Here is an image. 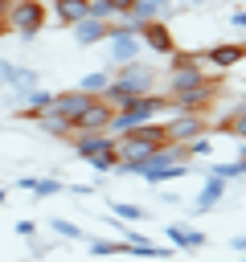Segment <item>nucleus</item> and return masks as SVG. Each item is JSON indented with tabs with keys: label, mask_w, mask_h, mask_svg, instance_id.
<instances>
[{
	"label": "nucleus",
	"mask_w": 246,
	"mask_h": 262,
	"mask_svg": "<svg viewBox=\"0 0 246 262\" xmlns=\"http://www.w3.org/2000/svg\"><path fill=\"white\" fill-rule=\"evenodd\" d=\"M49 20V4L45 0H12L8 4V33L20 41H33Z\"/></svg>",
	"instance_id": "f257e3e1"
},
{
	"label": "nucleus",
	"mask_w": 246,
	"mask_h": 262,
	"mask_svg": "<svg viewBox=\"0 0 246 262\" xmlns=\"http://www.w3.org/2000/svg\"><path fill=\"white\" fill-rule=\"evenodd\" d=\"M217 94H221V78H205V82H197V86H184V90H172L168 98H172V111H193V115H209L213 111V102H217Z\"/></svg>",
	"instance_id": "f03ea898"
},
{
	"label": "nucleus",
	"mask_w": 246,
	"mask_h": 262,
	"mask_svg": "<svg viewBox=\"0 0 246 262\" xmlns=\"http://www.w3.org/2000/svg\"><path fill=\"white\" fill-rule=\"evenodd\" d=\"M164 131H168V143H189L197 135H209V115H193V111H172L164 119Z\"/></svg>",
	"instance_id": "7ed1b4c3"
},
{
	"label": "nucleus",
	"mask_w": 246,
	"mask_h": 262,
	"mask_svg": "<svg viewBox=\"0 0 246 262\" xmlns=\"http://www.w3.org/2000/svg\"><path fill=\"white\" fill-rule=\"evenodd\" d=\"M111 78H115V82H123V86H131L135 94H148V90H156V70H152V66H144L139 57H135V61H123V66H115V70H111Z\"/></svg>",
	"instance_id": "20e7f679"
},
{
	"label": "nucleus",
	"mask_w": 246,
	"mask_h": 262,
	"mask_svg": "<svg viewBox=\"0 0 246 262\" xmlns=\"http://www.w3.org/2000/svg\"><path fill=\"white\" fill-rule=\"evenodd\" d=\"M139 41H144V49H152V53H160V57H168V53L176 49V37H172V29H168L164 16L144 20V25H139Z\"/></svg>",
	"instance_id": "39448f33"
},
{
	"label": "nucleus",
	"mask_w": 246,
	"mask_h": 262,
	"mask_svg": "<svg viewBox=\"0 0 246 262\" xmlns=\"http://www.w3.org/2000/svg\"><path fill=\"white\" fill-rule=\"evenodd\" d=\"M205 78H209V70H205L201 61H193V66H168V70H164V94L184 90V86H197V82H205Z\"/></svg>",
	"instance_id": "423d86ee"
},
{
	"label": "nucleus",
	"mask_w": 246,
	"mask_h": 262,
	"mask_svg": "<svg viewBox=\"0 0 246 262\" xmlns=\"http://www.w3.org/2000/svg\"><path fill=\"white\" fill-rule=\"evenodd\" d=\"M111 115H115V111L94 94V98L86 102V111L74 119V131H107V127H111Z\"/></svg>",
	"instance_id": "0eeeda50"
},
{
	"label": "nucleus",
	"mask_w": 246,
	"mask_h": 262,
	"mask_svg": "<svg viewBox=\"0 0 246 262\" xmlns=\"http://www.w3.org/2000/svg\"><path fill=\"white\" fill-rule=\"evenodd\" d=\"M94 94H86V90H61V94H53V102L45 106V111H53V115H61V119H78L82 111H86V102H90Z\"/></svg>",
	"instance_id": "6e6552de"
},
{
	"label": "nucleus",
	"mask_w": 246,
	"mask_h": 262,
	"mask_svg": "<svg viewBox=\"0 0 246 262\" xmlns=\"http://www.w3.org/2000/svg\"><path fill=\"white\" fill-rule=\"evenodd\" d=\"M246 53H242V45L238 41H217V45H209L205 53H201V61H209V66H217L221 74L230 70V66H238Z\"/></svg>",
	"instance_id": "1a4fd4ad"
},
{
	"label": "nucleus",
	"mask_w": 246,
	"mask_h": 262,
	"mask_svg": "<svg viewBox=\"0 0 246 262\" xmlns=\"http://www.w3.org/2000/svg\"><path fill=\"white\" fill-rule=\"evenodd\" d=\"M111 143H115L111 131H74V135H70V147H74L82 160H90L94 151H102V147H111Z\"/></svg>",
	"instance_id": "9d476101"
},
{
	"label": "nucleus",
	"mask_w": 246,
	"mask_h": 262,
	"mask_svg": "<svg viewBox=\"0 0 246 262\" xmlns=\"http://www.w3.org/2000/svg\"><path fill=\"white\" fill-rule=\"evenodd\" d=\"M45 4H49V16H53L57 25L74 29V25L86 16V4H90V0H45Z\"/></svg>",
	"instance_id": "9b49d317"
},
{
	"label": "nucleus",
	"mask_w": 246,
	"mask_h": 262,
	"mask_svg": "<svg viewBox=\"0 0 246 262\" xmlns=\"http://www.w3.org/2000/svg\"><path fill=\"white\" fill-rule=\"evenodd\" d=\"M225 188H230V180H221V176H209L205 180V188L197 192V201H193V217H201V213H209L221 196H225Z\"/></svg>",
	"instance_id": "f8f14e48"
},
{
	"label": "nucleus",
	"mask_w": 246,
	"mask_h": 262,
	"mask_svg": "<svg viewBox=\"0 0 246 262\" xmlns=\"http://www.w3.org/2000/svg\"><path fill=\"white\" fill-rule=\"evenodd\" d=\"M107 37H111V25H107V20L82 16V20L74 25V41H78V45H98V41H107Z\"/></svg>",
	"instance_id": "ddd939ff"
},
{
	"label": "nucleus",
	"mask_w": 246,
	"mask_h": 262,
	"mask_svg": "<svg viewBox=\"0 0 246 262\" xmlns=\"http://www.w3.org/2000/svg\"><path fill=\"white\" fill-rule=\"evenodd\" d=\"M164 237L176 242L180 250H201V246H205V233H201V229H189V225H180V221L164 225Z\"/></svg>",
	"instance_id": "4468645a"
},
{
	"label": "nucleus",
	"mask_w": 246,
	"mask_h": 262,
	"mask_svg": "<svg viewBox=\"0 0 246 262\" xmlns=\"http://www.w3.org/2000/svg\"><path fill=\"white\" fill-rule=\"evenodd\" d=\"M33 123H37L45 135H53V139H70V135H74V123H70V119H61V115H53V111H41Z\"/></svg>",
	"instance_id": "2eb2a0df"
},
{
	"label": "nucleus",
	"mask_w": 246,
	"mask_h": 262,
	"mask_svg": "<svg viewBox=\"0 0 246 262\" xmlns=\"http://www.w3.org/2000/svg\"><path fill=\"white\" fill-rule=\"evenodd\" d=\"M98 98H102V102H107V106H111V111H123V106H127V102H131V98H135V90H131V86H123V82H115V78H111V82H107V86H102V94H98Z\"/></svg>",
	"instance_id": "dca6fc26"
},
{
	"label": "nucleus",
	"mask_w": 246,
	"mask_h": 262,
	"mask_svg": "<svg viewBox=\"0 0 246 262\" xmlns=\"http://www.w3.org/2000/svg\"><path fill=\"white\" fill-rule=\"evenodd\" d=\"M16 188H25V192H33V196H57V192H61V180H53V176H45V180H37V176H20Z\"/></svg>",
	"instance_id": "f3484780"
},
{
	"label": "nucleus",
	"mask_w": 246,
	"mask_h": 262,
	"mask_svg": "<svg viewBox=\"0 0 246 262\" xmlns=\"http://www.w3.org/2000/svg\"><path fill=\"white\" fill-rule=\"evenodd\" d=\"M86 250H90L94 258H111V254H127V242H123V237H119V242H111V237H90Z\"/></svg>",
	"instance_id": "a211bd4d"
},
{
	"label": "nucleus",
	"mask_w": 246,
	"mask_h": 262,
	"mask_svg": "<svg viewBox=\"0 0 246 262\" xmlns=\"http://www.w3.org/2000/svg\"><path fill=\"white\" fill-rule=\"evenodd\" d=\"M156 16H164V8H160L156 0H135V4H131V12H127V20H135V25L156 20Z\"/></svg>",
	"instance_id": "6ab92c4d"
},
{
	"label": "nucleus",
	"mask_w": 246,
	"mask_h": 262,
	"mask_svg": "<svg viewBox=\"0 0 246 262\" xmlns=\"http://www.w3.org/2000/svg\"><path fill=\"white\" fill-rule=\"evenodd\" d=\"M86 164H90L98 176H102V172H115V164H119V156H115V143H111V147H102V151H94Z\"/></svg>",
	"instance_id": "aec40b11"
},
{
	"label": "nucleus",
	"mask_w": 246,
	"mask_h": 262,
	"mask_svg": "<svg viewBox=\"0 0 246 262\" xmlns=\"http://www.w3.org/2000/svg\"><path fill=\"white\" fill-rule=\"evenodd\" d=\"M107 82H111V70H90V74L78 82V90H86V94H102Z\"/></svg>",
	"instance_id": "412c9836"
},
{
	"label": "nucleus",
	"mask_w": 246,
	"mask_h": 262,
	"mask_svg": "<svg viewBox=\"0 0 246 262\" xmlns=\"http://www.w3.org/2000/svg\"><path fill=\"white\" fill-rule=\"evenodd\" d=\"M111 213H115L119 221H127V225H131V221H144V209L131 205V201H111Z\"/></svg>",
	"instance_id": "4be33fe9"
},
{
	"label": "nucleus",
	"mask_w": 246,
	"mask_h": 262,
	"mask_svg": "<svg viewBox=\"0 0 246 262\" xmlns=\"http://www.w3.org/2000/svg\"><path fill=\"white\" fill-rule=\"evenodd\" d=\"M184 151H189V160H205V156L213 151V139H209V135H197V139L184 143Z\"/></svg>",
	"instance_id": "5701e85b"
},
{
	"label": "nucleus",
	"mask_w": 246,
	"mask_h": 262,
	"mask_svg": "<svg viewBox=\"0 0 246 262\" xmlns=\"http://www.w3.org/2000/svg\"><path fill=\"white\" fill-rule=\"evenodd\" d=\"M49 229H53L57 237H66V242H78V237H82V229H78L74 221H66V217H53V221H49Z\"/></svg>",
	"instance_id": "b1692460"
},
{
	"label": "nucleus",
	"mask_w": 246,
	"mask_h": 262,
	"mask_svg": "<svg viewBox=\"0 0 246 262\" xmlns=\"http://www.w3.org/2000/svg\"><path fill=\"white\" fill-rule=\"evenodd\" d=\"M209 176H221V180H238V176H246V168H242V160H234V164H213V168H209Z\"/></svg>",
	"instance_id": "393cba45"
},
{
	"label": "nucleus",
	"mask_w": 246,
	"mask_h": 262,
	"mask_svg": "<svg viewBox=\"0 0 246 262\" xmlns=\"http://www.w3.org/2000/svg\"><path fill=\"white\" fill-rule=\"evenodd\" d=\"M86 16H94V20H107V25H111V20H115V8H111L107 0H90V4H86Z\"/></svg>",
	"instance_id": "a878e982"
},
{
	"label": "nucleus",
	"mask_w": 246,
	"mask_h": 262,
	"mask_svg": "<svg viewBox=\"0 0 246 262\" xmlns=\"http://www.w3.org/2000/svg\"><path fill=\"white\" fill-rule=\"evenodd\" d=\"M16 233H20L25 242H33V237H37V225H33V221H16Z\"/></svg>",
	"instance_id": "bb28decb"
},
{
	"label": "nucleus",
	"mask_w": 246,
	"mask_h": 262,
	"mask_svg": "<svg viewBox=\"0 0 246 262\" xmlns=\"http://www.w3.org/2000/svg\"><path fill=\"white\" fill-rule=\"evenodd\" d=\"M8 4H12V0H0V37L8 33Z\"/></svg>",
	"instance_id": "cd10ccee"
},
{
	"label": "nucleus",
	"mask_w": 246,
	"mask_h": 262,
	"mask_svg": "<svg viewBox=\"0 0 246 262\" xmlns=\"http://www.w3.org/2000/svg\"><path fill=\"white\" fill-rule=\"evenodd\" d=\"M230 25H234V29H246V8H238V12H230Z\"/></svg>",
	"instance_id": "c85d7f7f"
},
{
	"label": "nucleus",
	"mask_w": 246,
	"mask_h": 262,
	"mask_svg": "<svg viewBox=\"0 0 246 262\" xmlns=\"http://www.w3.org/2000/svg\"><path fill=\"white\" fill-rule=\"evenodd\" d=\"M49 254V242H33V258H45Z\"/></svg>",
	"instance_id": "c756f323"
},
{
	"label": "nucleus",
	"mask_w": 246,
	"mask_h": 262,
	"mask_svg": "<svg viewBox=\"0 0 246 262\" xmlns=\"http://www.w3.org/2000/svg\"><path fill=\"white\" fill-rule=\"evenodd\" d=\"M160 8H164V20H168V12H172V0H156Z\"/></svg>",
	"instance_id": "7c9ffc66"
},
{
	"label": "nucleus",
	"mask_w": 246,
	"mask_h": 262,
	"mask_svg": "<svg viewBox=\"0 0 246 262\" xmlns=\"http://www.w3.org/2000/svg\"><path fill=\"white\" fill-rule=\"evenodd\" d=\"M234 250H242V254H246V237H234Z\"/></svg>",
	"instance_id": "2f4dec72"
},
{
	"label": "nucleus",
	"mask_w": 246,
	"mask_h": 262,
	"mask_svg": "<svg viewBox=\"0 0 246 262\" xmlns=\"http://www.w3.org/2000/svg\"><path fill=\"white\" fill-rule=\"evenodd\" d=\"M238 160H242V168H246V139H242V147H238Z\"/></svg>",
	"instance_id": "473e14b6"
},
{
	"label": "nucleus",
	"mask_w": 246,
	"mask_h": 262,
	"mask_svg": "<svg viewBox=\"0 0 246 262\" xmlns=\"http://www.w3.org/2000/svg\"><path fill=\"white\" fill-rule=\"evenodd\" d=\"M238 45H242V53H246V41H238Z\"/></svg>",
	"instance_id": "72a5a7b5"
},
{
	"label": "nucleus",
	"mask_w": 246,
	"mask_h": 262,
	"mask_svg": "<svg viewBox=\"0 0 246 262\" xmlns=\"http://www.w3.org/2000/svg\"><path fill=\"white\" fill-rule=\"evenodd\" d=\"M0 94H4V82H0Z\"/></svg>",
	"instance_id": "f704fd0d"
}]
</instances>
